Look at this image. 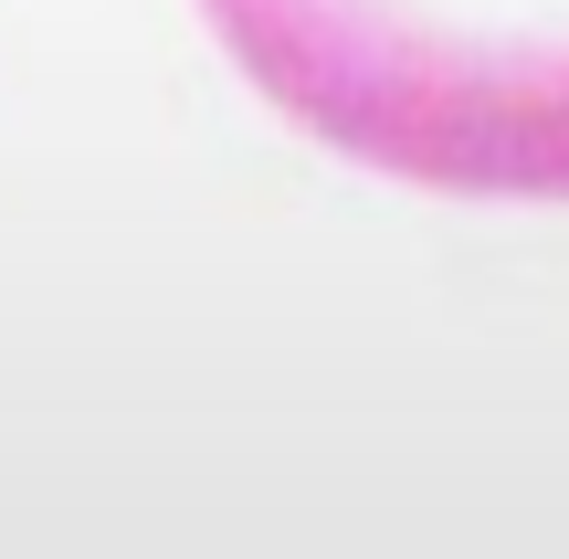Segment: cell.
Listing matches in <instances>:
<instances>
[{
  "mask_svg": "<svg viewBox=\"0 0 569 559\" xmlns=\"http://www.w3.org/2000/svg\"><path fill=\"white\" fill-rule=\"evenodd\" d=\"M222 53L348 159L569 201V0H201Z\"/></svg>",
  "mask_w": 569,
  "mask_h": 559,
  "instance_id": "1",
  "label": "cell"
}]
</instances>
